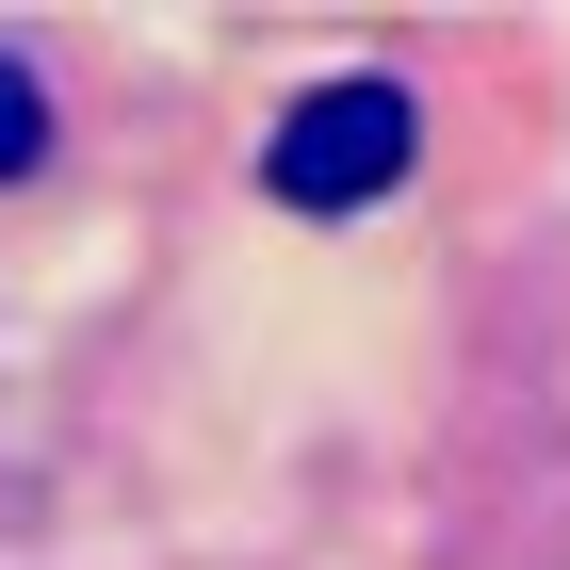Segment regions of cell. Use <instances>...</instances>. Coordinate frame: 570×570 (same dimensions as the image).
<instances>
[{"mask_svg": "<svg viewBox=\"0 0 570 570\" xmlns=\"http://www.w3.org/2000/svg\"><path fill=\"white\" fill-rule=\"evenodd\" d=\"M407 147H424V131H407V98H392V82H326L294 131H277L262 179L294 196V213H375V196L407 179Z\"/></svg>", "mask_w": 570, "mask_h": 570, "instance_id": "obj_1", "label": "cell"}, {"mask_svg": "<svg viewBox=\"0 0 570 570\" xmlns=\"http://www.w3.org/2000/svg\"><path fill=\"white\" fill-rule=\"evenodd\" d=\"M33 147H49V82L0 49V179H33Z\"/></svg>", "mask_w": 570, "mask_h": 570, "instance_id": "obj_2", "label": "cell"}]
</instances>
